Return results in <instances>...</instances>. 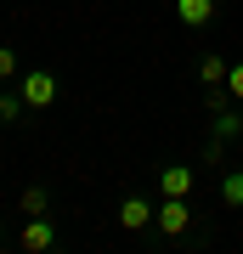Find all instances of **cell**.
<instances>
[{
  "label": "cell",
  "instance_id": "1",
  "mask_svg": "<svg viewBox=\"0 0 243 254\" xmlns=\"http://www.w3.org/2000/svg\"><path fill=\"white\" fill-rule=\"evenodd\" d=\"M17 96H23V108H51V102H57V73L51 68H28L23 73V79H17Z\"/></svg>",
  "mask_w": 243,
  "mask_h": 254
},
{
  "label": "cell",
  "instance_id": "2",
  "mask_svg": "<svg viewBox=\"0 0 243 254\" xmlns=\"http://www.w3.org/2000/svg\"><path fill=\"white\" fill-rule=\"evenodd\" d=\"M153 226H159L164 237H187V232H192V198H159Z\"/></svg>",
  "mask_w": 243,
  "mask_h": 254
},
{
  "label": "cell",
  "instance_id": "3",
  "mask_svg": "<svg viewBox=\"0 0 243 254\" xmlns=\"http://www.w3.org/2000/svg\"><path fill=\"white\" fill-rule=\"evenodd\" d=\"M17 249L23 254H51L57 249V220L51 215H28L23 232H17Z\"/></svg>",
  "mask_w": 243,
  "mask_h": 254
},
{
  "label": "cell",
  "instance_id": "4",
  "mask_svg": "<svg viewBox=\"0 0 243 254\" xmlns=\"http://www.w3.org/2000/svg\"><path fill=\"white\" fill-rule=\"evenodd\" d=\"M192 187H198L192 164H164L159 170V198H192Z\"/></svg>",
  "mask_w": 243,
  "mask_h": 254
},
{
  "label": "cell",
  "instance_id": "5",
  "mask_svg": "<svg viewBox=\"0 0 243 254\" xmlns=\"http://www.w3.org/2000/svg\"><path fill=\"white\" fill-rule=\"evenodd\" d=\"M119 226L125 232H147L153 226V203H147L142 192H125V198H119Z\"/></svg>",
  "mask_w": 243,
  "mask_h": 254
},
{
  "label": "cell",
  "instance_id": "6",
  "mask_svg": "<svg viewBox=\"0 0 243 254\" xmlns=\"http://www.w3.org/2000/svg\"><path fill=\"white\" fill-rule=\"evenodd\" d=\"M221 11V0H175V23L181 28H209Z\"/></svg>",
  "mask_w": 243,
  "mask_h": 254
},
{
  "label": "cell",
  "instance_id": "7",
  "mask_svg": "<svg viewBox=\"0 0 243 254\" xmlns=\"http://www.w3.org/2000/svg\"><path fill=\"white\" fill-rule=\"evenodd\" d=\"M209 136H221V141H243V102H226V108H215V125H209Z\"/></svg>",
  "mask_w": 243,
  "mask_h": 254
},
{
  "label": "cell",
  "instance_id": "8",
  "mask_svg": "<svg viewBox=\"0 0 243 254\" xmlns=\"http://www.w3.org/2000/svg\"><path fill=\"white\" fill-rule=\"evenodd\" d=\"M226 73H232V63H226V57H215V51L198 57V85H204V91H209V85H226Z\"/></svg>",
  "mask_w": 243,
  "mask_h": 254
},
{
  "label": "cell",
  "instance_id": "9",
  "mask_svg": "<svg viewBox=\"0 0 243 254\" xmlns=\"http://www.w3.org/2000/svg\"><path fill=\"white\" fill-rule=\"evenodd\" d=\"M221 209H243V170H221Z\"/></svg>",
  "mask_w": 243,
  "mask_h": 254
},
{
  "label": "cell",
  "instance_id": "10",
  "mask_svg": "<svg viewBox=\"0 0 243 254\" xmlns=\"http://www.w3.org/2000/svg\"><path fill=\"white\" fill-rule=\"evenodd\" d=\"M17 209H23V215H45V209H51V192H45V187H23Z\"/></svg>",
  "mask_w": 243,
  "mask_h": 254
},
{
  "label": "cell",
  "instance_id": "11",
  "mask_svg": "<svg viewBox=\"0 0 243 254\" xmlns=\"http://www.w3.org/2000/svg\"><path fill=\"white\" fill-rule=\"evenodd\" d=\"M221 158H226V141H221V136H209V141H204V164H209V170H215Z\"/></svg>",
  "mask_w": 243,
  "mask_h": 254
},
{
  "label": "cell",
  "instance_id": "12",
  "mask_svg": "<svg viewBox=\"0 0 243 254\" xmlns=\"http://www.w3.org/2000/svg\"><path fill=\"white\" fill-rule=\"evenodd\" d=\"M226 91H232V102H243V63H232V73H226Z\"/></svg>",
  "mask_w": 243,
  "mask_h": 254
},
{
  "label": "cell",
  "instance_id": "13",
  "mask_svg": "<svg viewBox=\"0 0 243 254\" xmlns=\"http://www.w3.org/2000/svg\"><path fill=\"white\" fill-rule=\"evenodd\" d=\"M0 243H6V226H0Z\"/></svg>",
  "mask_w": 243,
  "mask_h": 254
}]
</instances>
